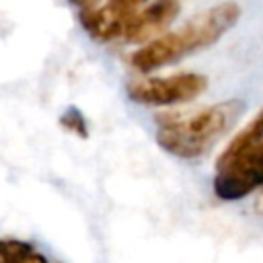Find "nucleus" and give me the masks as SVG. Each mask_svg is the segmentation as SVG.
I'll return each mask as SVG.
<instances>
[{"label":"nucleus","mask_w":263,"mask_h":263,"mask_svg":"<svg viewBox=\"0 0 263 263\" xmlns=\"http://www.w3.org/2000/svg\"><path fill=\"white\" fill-rule=\"evenodd\" d=\"M68 2L78 8V14H80V12L95 10V8H99V6L103 4V0H68Z\"/></svg>","instance_id":"nucleus-10"},{"label":"nucleus","mask_w":263,"mask_h":263,"mask_svg":"<svg viewBox=\"0 0 263 263\" xmlns=\"http://www.w3.org/2000/svg\"><path fill=\"white\" fill-rule=\"evenodd\" d=\"M148 0H105L99 8L80 12V25L99 43H109L113 39H121V31L125 23L142 8Z\"/></svg>","instance_id":"nucleus-6"},{"label":"nucleus","mask_w":263,"mask_h":263,"mask_svg":"<svg viewBox=\"0 0 263 263\" xmlns=\"http://www.w3.org/2000/svg\"><path fill=\"white\" fill-rule=\"evenodd\" d=\"M179 12H181L179 0H152L125 23L121 31V39L125 43H134L142 47L164 35L168 25H173L175 18L179 16Z\"/></svg>","instance_id":"nucleus-5"},{"label":"nucleus","mask_w":263,"mask_h":263,"mask_svg":"<svg viewBox=\"0 0 263 263\" xmlns=\"http://www.w3.org/2000/svg\"><path fill=\"white\" fill-rule=\"evenodd\" d=\"M33 251V245L21 238H0V263H14L18 257Z\"/></svg>","instance_id":"nucleus-9"},{"label":"nucleus","mask_w":263,"mask_h":263,"mask_svg":"<svg viewBox=\"0 0 263 263\" xmlns=\"http://www.w3.org/2000/svg\"><path fill=\"white\" fill-rule=\"evenodd\" d=\"M14 263H49L47 261V257L43 255V253H39V251H29L27 255H23V257H18Z\"/></svg>","instance_id":"nucleus-11"},{"label":"nucleus","mask_w":263,"mask_h":263,"mask_svg":"<svg viewBox=\"0 0 263 263\" xmlns=\"http://www.w3.org/2000/svg\"><path fill=\"white\" fill-rule=\"evenodd\" d=\"M240 18V6L232 0L218 2L189 18L183 27L166 31L158 39L134 49L127 58L136 72L148 74L158 68L177 64L187 55L212 47Z\"/></svg>","instance_id":"nucleus-1"},{"label":"nucleus","mask_w":263,"mask_h":263,"mask_svg":"<svg viewBox=\"0 0 263 263\" xmlns=\"http://www.w3.org/2000/svg\"><path fill=\"white\" fill-rule=\"evenodd\" d=\"M242 109V101L230 99L189 113H164L158 117L156 144L175 158L197 160L234 127Z\"/></svg>","instance_id":"nucleus-2"},{"label":"nucleus","mask_w":263,"mask_h":263,"mask_svg":"<svg viewBox=\"0 0 263 263\" xmlns=\"http://www.w3.org/2000/svg\"><path fill=\"white\" fill-rule=\"evenodd\" d=\"M261 142H263V107L257 111V115H253V117L249 119V123H247L240 132H236V134L232 136V140L226 144V148H224L222 154L218 156L216 168L228 164L230 160H234L236 156L245 154L247 150L255 148V146L261 144Z\"/></svg>","instance_id":"nucleus-7"},{"label":"nucleus","mask_w":263,"mask_h":263,"mask_svg":"<svg viewBox=\"0 0 263 263\" xmlns=\"http://www.w3.org/2000/svg\"><path fill=\"white\" fill-rule=\"evenodd\" d=\"M214 193L222 201H238L263 187V142L228 164L216 168Z\"/></svg>","instance_id":"nucleus-4"},{"label":"nucleus","mask_w":263,"mask_h":263,"mask_svg":"<svg viewBox=\"0 0 263 263\" xmlns=\"http://www.w3.org/2000/svg\"><path fill=\"white\" fill-rule=\"evenodd\" d=\"M208 88V78L199 72H177L168 76H144L129 80L127 97L146 107H173L191 103Z\"/></svg>","instance_id":"nucleus-3"},{"label":"nucleus","mask_w":263,"mask_h":263,"mask_svg":"<svg viewBox=\"0 0 263 263\" xmlns=\"http://www.w3.org/2000/svg\"><path fill=\"white\" fill-rule=\"evenodd\" d=\"M60 125L78 138H88V121L78 107H68L60 115Z\"/></svg>","instance_id":"nucleus-8"}]
</instances>
